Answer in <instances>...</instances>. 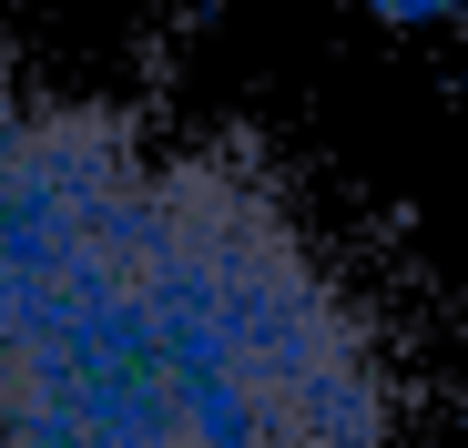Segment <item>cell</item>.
I'll use <instances>...</instances> for the list:
<instances>
[{
  "instance_id": "obj_1",
  "label": "cell",
  "mask_w": 468,
  "mask_h": 448,
  "mask_svg": "<svg viewBox=\"0 0 468 448\" xmlns=\"http://www.w3.org/2000/svg\"><path fill=\"white\" fill-rule=\"evenodd\" d=\"M0 448H418V388L245 123L0 51Z\"/></svg>"
}]
</instances>
